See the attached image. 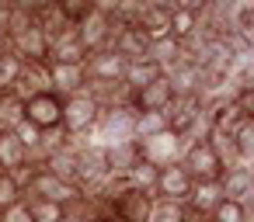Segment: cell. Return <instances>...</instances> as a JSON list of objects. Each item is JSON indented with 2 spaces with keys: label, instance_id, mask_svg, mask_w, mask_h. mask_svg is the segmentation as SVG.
<instances>
[{
  "label": "cell",
  "instance_id": "cell-1",
  "mask_svg": "<svg viewBox=\"0 0 254 222\" xmlns=\"http://www.w3.org/2000/svg\"><path fill=\"white\" fill-rule=\"evenodd\" d=\"M21 191L25 198H42V201H56V205H80L84 201V191L70 180H60L56 174H49L46 167H28L21 174Z\"/></svg>",
  "mask_w": 254,
  "mask_h": 222
},
{
  "label": "cell",
  "instance_id": "cell-2",
  "mask_svg": "<svg viewBox=\"0 0 254 222\" xmlns=\"http://www.w3.org/2000/svg\"><path fill=\"white\" fill-rule=\"evenodd\" d=\"M178 163L188 170V177H191L195 184L219 180L223 170H226V160H223V153L216 149V142H212L209 135H205V139H191V142H185V153H181Z\"/></svg>",
  "mask_w": 254,
  "mask_h": 222
},
{
  "label": "cell",
  "instance_id": "cell-3",
  "mask_svg": "<svg viewBox=\"0 0 254 222\" xmlns=\"http://www.w3.org/2000/svg\"><path fill=\"white\" fill-rule=\"evenodd\" d=\"M98 118H101V104L87 94V90H80V94H70V97H63V111H60V129L70 135V139H91L94 135V125H98Z\"/></svg>",
  "mask_w": 254,
  "mask_h": 222
},
{
  "label": "cell",
  "instance_id": "cell-4",
  "mask_svg": "<svg viewBox=\"0 0 254 222\" xmlns=\"http://www.w3.org/2000/svg\"><path fill=\"white\" fill-rule=\"evenodd\" d=\"M136 125V111L129 104H112V108H101V118L94 125V142L108 146V142H126V139H136L132 132Z\"/></svg>",
  "mask_w": 254,
  "mask_h": 222
},
{
  "label": "cell",
  "instance_id": "cell-5",
  "mask_svg": "<svg viewBox=\"0 0 254 222\" xmlns=\"http://www.w3.org/2000/svg\"><path fill=\"white\" fill-rule=\"evenodd\" d=\"M136 149H139V160H146L150 167H171L181 160L185 153V139L174 135L171 129L167 132H157V135H146V139H136Z\"/></svg>",
  "mask_w": 254,
  "mask_h": 222
},
{
  "label": "cell",
  "instance_id": "cell-6",
  "mask_svg": "<svg viewBox=\"0 0 254 222\" xmlns=\"http://www.w3.org/2000/svg\"><path fill=\"white\" fill-rule=\"evenodd\" d=\"M60 111H63V97L53 90H39V94L25 97V122L39 132L60 129Z\"/></svg>",
  "mask_w": 254,
  "mask_h": 222
},
{
  "label": "cell",
  "instance_id": "cell-7",
  "mask_svg": "<svg viewBox=\"0 0 254 222\" xmlns=\"http://www.w3.org/2000/svg\"><path fill=\"white\" fill-rule=\"evenodd\" d=\"M112 32H115L112 18H105V14H98V11H87V14L73 25V35H77V42L84 45L87 56L98 52V49H108V45H112Z\"/></svg>",
  "mask_w": 254,
  "mask_h": 222
},
{
  "label": "cell",
  "instance_id": "cell-8",
  "mask_svg": "<svg viewBox=\"0 0 254 222\" xmlns=\"http://www.w3.org/2000/svg\"><path fill=\"white\" fill-rule=\"evenodd\" d=\"M84 73H87V87L91 84H122L126 59L108 45V49H98L84 59Z\"/></svg>",
  "mask_w": 254,
  "mask_h": 222
},
{
  "label": "cell",
  "instance_id": "cell-9",
  "mask_svg": "<svg viewBox=\"0 0 254 222\" xmlns=\"http://www.w3.org/2000/svg\"><path fill=\"white\" fill-rule=\"evenodd\" d=\"M171 104H174V90H171L167 73H160L153 84L139 87L136 94H129V108L132 111H167Z\"/></svg>",
  "mask_w": 254,
  "mask_h": 222
},
{
  "label": "cell",
  "instance_id": "cell-10",
  "mask_svg": "<svg viewBox=\"0 0 254 222\" xmlns=\"http://www.w3.org/2000/svg\"><path fill=\"white\" fill-rule=\"evenodd\" d=\"M191 187H195V180L188 177V170H185L181 163H171V167H160L153 198H164V201H188Z\"/></svg>",
  "mask_w": 254,
  "mask_h": 222
},
{
  "label": "cell",
  "instance_id": "cell-11",
  "mask_svg": "<svg viewBox=\"0 0 254 222\" xmlns=\"http://www.w3.org/2000/svg\"><path fill=\"white\" fill-rule=\"evenodd\" d=\"M39 167H46L49 174H56L60 180H70V184H77L80 187V160H77V142L66 135V142L60 146V149H53Z\"/></svg>",
  "mask_w": 254,
  "mask_h": 222
},
{
  "label": "cell",
  "instance_id": "cell-12",
  "mask_svg": "<svg viewBox=\"0 0 254 222\" xmlns=\"http://www.w3.org/2000/svg\"><path fill=\"white\" fill-rule=\"evenodd\" d=\"M139 163V149L136 139L126 142H108L105 146V167H108V180H126L132 174V167Z\"/></svg>",
  "mask_w": 254,
  "mask_h": 222
},
{
  "label": "cell",
  "instance_id": "cell-13",
  "mask_svg": "<svg viewBox=\"0 0 254 222\" xmlns=\"http://www.w3.org/2000/svg\"><path fill=\"white\" fill-rule=\"evenodd\" d=\"M49 90L60 97L87 90V73L84 66H66V63H49Z\"/></svg>",
  "mask_w": 254,
  "mask_h": 222
},
{
  "label": "cell",
  "instance_id": "cell-14",
  "mask_svg": "<svg viewBox=\"0 0 254 222\" xmlns=\"http://www.w3.org/2000/svg\"><path fill=\"white\" fill-rule=\"evenodd\" d=\"M216 184H219V194L233 198V201H251V194H254V174H251V167H240V163H230Z\"/></svg>",
  "mask_w": 254,
  "mask_h": 222
},
{
  "label": "cell",
  "instance_id": "cell-15",
  "mask_svg": "<svg viewBox=\"0 0 254 222\" xmlns=\"http://www.w3.org/2000/svg\"><path fill=\"white\" fill-rule=\"evenodd\" d=\"M112 49H115L126 63H132V59H143V56H146L150 39H146L136 25H115V32H112Z\"/></svg>",
  "mask_w": 254,
  "mask_h": 222
},
{
  "label": "cell",
  "instance_id": "cell-16",
  "mask_svg": "<svg viewBox=\"0 0 254 222\" xmlns=\"http://www.w3.org/2000/svg\"><path fill=\"white\" fill-rule=\"evenodd\" d=\"M28 167H32V156H28V149L21 146V139H18L14 132H0V170L21 177Z\"/></svg>",
  "mask_w": 254,
  "mask_h": 222
},
{
  "label": "cell",
  "instance_id": "cell-17",
  "mask_svg": "<svg viewBox=\"0 0 254 222\" xmlns=\"http://www.w3.org/2000/svg\"><path fill=\"white\" fill-rule=\"evenodd\" d=\"M160 73H164V70H160L157 63H150L146 56H143V59H132V63H126V73H122V90H126V101H129V94H136L139 87L153 84Z\"/></svg>",
  "mask_w": 254,
  "mask_h": 222
},
{
  "label": "cell",
  "instance_id": "cell-18",
  "mask_svg": "<svg viewBox=\"0 0 254 222\" xmlns=\"http://www.w3.org/2000/svg\"><path fill=\"white\" fill-rule=\"evenodd\" d=\"M198 32H202V14H195V11H185V7H174V11H171L167 35H171L174 42L188 45V42H191Z\"/></svg>",
  "mask_w": 254,
  "mask_h": 222
},
{
  "label": "cell",
  "instance_id": "cell-19",
  "mask_svg": "<svg viewBox=\"0 0 254 222\" xmlns=\"http://www.w3.org/2000/svg\"><path fill=\"white\" fill-rule=\"evenodd\" d=\"M223 194H219V184L216 180H205V184H195L191 187V194H188V215L195 219V222H202L212 208H216V201H219Z\"/></svg>",
  "mask_w": 254,
  "mask_h": 222
},
{
  "label": "cell",
  "instance_id": "cell-20",
  "mask_svg": "<svg viewBox=\"0 0 254 222\" xmlns=\"http://www.w3.org/2000/svg\"><path fill=\"white\" fill-rule=\"evenodd\" d=\"M146 59H150V63H157V66L167 73L171 66H178V63L185 59V45H181V42H174L171 35L153 39V42H150V49H146Z\"/></svg>",
  "mask_w": 254,
  "mask_h": 222
},
{
  "label": "cell",
  "instance_id": "cell-21",
  "mask_svg": "<svg viewBox=\"0 0 254 222\" xmlns=\"http://www.w3.org/2000/svg\"><path fill=\"white\" fill-rule=\"evenodd\" d=\"M230 153H233V163H240V167L254 163V118L237 125V132L230 135Z\"/></svg>",
  "mask_w": 254,
  "mask_h": 222
},
{
  "label": "cell",
  "instance_id": "cell-22",
  "mask_svg": "<svg viewBox=\"0 0 254 222\" xmlns=\"http://www.w3.org/2000/svg\"><path fill=\"white\" fill-rule=\"evenodd\" d=\"M25 122V97L18 90H0V132H14Z\"/></svg>",
  "mask_w": 254,
  "mask_h": 222
},
{
  "label": "cell",
  "instance_id": "cell-23",
  "mask_svg": "<svg viewBox=\"0 0 254 222\" xmlns=\"http://www.w3.org/2000/svg\"><path fill=\"white\" fill-rule=\"evenodd\" d=\"M167 21H171V11H164V7H150V4H146L132 25L153 42V39H164V35H167Z\"/></svg>",
  "mask_w": 254,
  "mask_h": 222
},
{
  "label": "cell",
  "instance_id": "cell-24",
  "mask_svg": "<svg viewBox=\"0 0 254 222\" xmlns=\"http://www.w3.org/2000/svg\"><path fill=\"white\" fill-rule=\"evenodd\" d=\"M205 222H251V205L233 201V198H219L216 208L205 215Z\"/></svg>",
  "mask_w": 254,
  "mask_h": 222
},
{
  "label": "cell",
  "instance_id": "cell-25",
  "mask_svg": "<svg viewBox=\"0 0 254 222\" xmlns=\"http://www.w3.org/2000/svg\"><path fill=\"white\" fill-rule=\"evenodd\" d=\"M32 222H70V208L56 205V201H42V198H25Z\"/></svg>",
  "mask_w": 254,
  "mask_h": 222
},
{
  "label": "cell",
  "instance_id": "cell-26",
  "mask_svg": "<svg viewBox=\"0 0 254 222\" xmlns=\"http://www.w3.org/2000/svg\"><path fill=\"white\" fill-rule=\"evenodd\" d=\"M150 222H195V219L188 215V205H185V201H164V198H153Z\"/></svg>",
  "mask_w": 254,
  "mask_h": 222
},
{
  "label": "cell",
  "instance_id": "cell-27",
  "mask_svg": "<svg viewBox=\"0 0 254 222\" xmlns=\"http://www.w3.org/2000/svg\"><path fill=\"white\" fill-rule=\"evenodd\" d=\"M171 122H167V111H136V139H146V135H157V132H167Z\"/></svg>",
  "mask_w": 254,
  "mask_h": 222
},
{
  "label": "cell",
  "instance_id": "cell-28",
  "mask_svg": "<svg viewBox=\"0 0 254 222\" xmlns=\"http://www.w3.org/2000/svg\"><path fill=\"white\" fill-rule=\"evenodd\" d=\"M21 198H25V191H21V177L0 170V212L11 208V205H18Z\"/></svg>",
  "mask_w": 254,
  "mask_h": 222
},
{
  "label": "cell",
  "instance_id": "cell-29",
  "mask_svg": "<svg viewBox=\"0 0 254 222\" xmlns=\"http://www.w3.org/2000/svg\"><path fill=\"white\" fill-rule=\"evenodd\" d=\"M157 174H160L157 167H150L146 160H139V163L132 167V174H129L126 180H129L132 187H139V191H146V194H153V187H157Z\"/></svg>",
  "mask_w": 254,
  "mask_h": 222
},
{
  "label": "cell",
  "instance_id": "cell-30",
  "mask_svg": "<svg viewBox=\"0 0 254 222\" xmlns=\"http://www.w3.org/2000/svg\"><path fill=\"white\" fill-rule=\"evenodd\" d=\"M21 66H25V63H21L18 56H11V52L0 56V90H14V87H18Z\"/></svg>",
  "mask_w": 254,
  "mask_h": 222
},
{
  "label": "cell",
  "instance_id": "cell-31",
  "mask_svg": "<svg viewBox=\"0 0 254 222\" xmlns=\"http://www.w3.org/2000/svg\"><path fill=\"white\" fill-rule=\"evenodd\" d=\"M56 11L63 14V21H70V25H77L87 11H94L91 7V0H60V4H56Z\"/></svg>",
  "mask_w": 254,
  "mask_h": 222
},
{
  "label": "cell",
  "instance_id": "cell-32",
  "mask_svg": "<svg viewBox=\"0 0 254 222\" xmlns=\"http://www.w3.org/2000/svg\"><path fill=\"white\" fill-rule=\"evenodd\" d=\"M11 7H14L18 14H28V18H39V14H46V11L53 7V0H11Z\"/></svg>",
  "mask_w": 254,
  "mask_h": 222
},
{
  "label": "cell",
  "instance_id": "cell-33",
  "mask_svg": "<svg viewBox=\"0 0 254 222\" xmlns=\"http://www.w3.org/2000/svg\"><path fill=\"white\" fill-rule=\"evenodd\" d=\"M0 222H32V215H28V205H25V198H21L18 205H11V208H4V212H0Z\"/></svg>",
  "mask_w": 254,
  "mask_h": 222
},
{
  "label": "cell",
  "instance_id": "cell-34",
  "mask_svg": "<svg viewBox=\"0 0 254 222\" xmlns=\"http://www.w3.org/2000/svg\"><path fill=\"white\" fill-rule=\"evenodd\" d=\"M119 4H122V0H91V7H94L98 14H105V18H115Z\"/></svg>",
  "mask_w": 254,
  "mask_h": 222
},
{
  "label": "cell",
  "instance_id": "cell-35",
  "mask_svg": "<svg viewBox=\"0 0 254 222\" xmlns=\"http://www.w3.org/2000/svg\"><path fill=\"white\" fill-rule=\"evenodd\" d=\"M11 21H14V7H11V0H0V32L7 35V28H11Z\"/></svg>",
  "mask_w": 254,
  "mask_h": 222
},
{
  "label": "cell",
  "instance_id": "cell-36",
  "mask_svg": "<svg viewBox=\"0 0 254 222\" xmlns=\"http://www.w3.org/2000/svg\"><path fill=\"white\" fill-rule=\"evenodd\" d=\"M212 0H174V7H185V11H195V14H205V7Z\"/></svg>",
  "mask_w": 254,
  "mask_h": 222
},
{
  "label": "cell",
  "instance_id": "cell-37",
  "mask_svg": "<svg viewBox=\"0 0 254 222\" xmlns=\"http://www.w3.org/2000/svg\"><path fill=\"white\" fill-rule=\"evenodd\" d=\"M80 222H115V219H112L108 212H91V215H84Z\"/></svg>",
  "mask_w": 254,
  "mask_h": 222
},
{
  "label": "cell",
  "instance_id": "cell-38",
  "mask_svg": "<svg viewBox=\"0 0 254 222\" xmlns=\"http://www.w3.org/2000/svg\"><path fill=\"white\" fill-rule=\"evenodd\" d=\"M150 7H164V11H174V0H143Z\"/></svg>",
  "mask_w": 254,
  "mask_h": 222
},
{
  "label": "cell",
  "instance_id": "cell-39",
  "mask_svg": "<svg viewBox=\"0 0 254 222\" xmlns=\"http://www.w3.org/2000/svg\"><path fill=\"white\" fill-rule=\"evenodd\" d=\"M4 52H11V49H7V35L0 32V56H4Z\"/></svg>",
  "mask_w": 254,
  "mask_h": 222
},
{
  "label": "cell",
  "instance_id": "cell-40",
  "mask_svg": "<svg viewBox=\"0 0 254 222\" xmlns=\"http://www.w3.org/2000/svg\"><path fill=\"white\" fill-rule=\"evenodd\" d=\"M202 222H205V219H202Z\"/></svg>",
  "mask_w": 254,
  "mask_h": 222
}]
</instances>
